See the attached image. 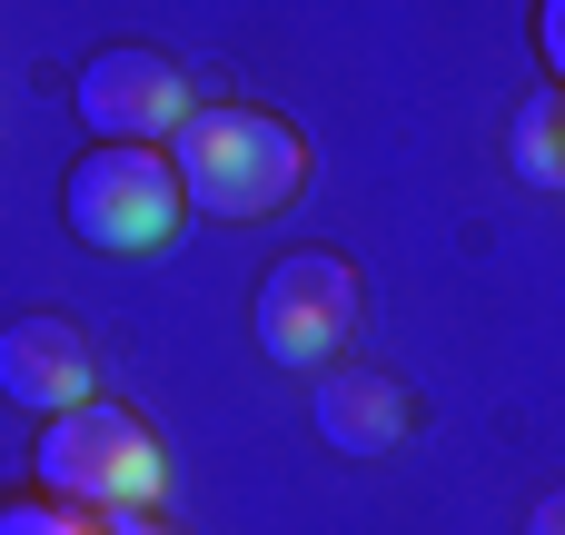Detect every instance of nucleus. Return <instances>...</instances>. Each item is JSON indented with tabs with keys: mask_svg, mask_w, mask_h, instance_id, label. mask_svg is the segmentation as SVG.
Wrapping results in <instances>:
<instances>
[{
	"mask_svg": "<svg viewBox=\"0 0 565 535\" xmlns=\"http://www.w3.org/2000/svg\"><path fill=\"white\" fill-rule=\"evenodd\" d=\"M536 50L556 60V79H565V0H546V10H536Z\"/></svg>",
	"mask_w": 565,
	"mask_h": 535,
	"instance_id": "10",
	"label": "nucleus"
},
{
	"mask_svg": "<svg viewBox=\"0 0 565 535\" xmlns=\"http://www.w3.org/2000/svg\"><path fill=\"white\" fill-rule=\"evenodd\" d=\"M179 199L209 218H268L298 179H308V139L278 109H189V129L169 139Z\"/></svg>",
	"mask_w": 565,
	"mask_h": 535,
	"instance_id": "1",
	"label": "nucleus"
},
{
	"mask_svg": "<svg viewBox=\"0 0 565 535\" xmlns=\"http://www.w3.org/2000/svg\"><path fill=\"white\" fill-rule=\"evenodd\" d=\"M0 535H109V516L60 506V496H10V506H0Z\"/></svg>",
	"mask_w": 565,
	"mask_h": 535,
	"instance_id": "9",
	"label": "nucleus"
},
{
	"mask_svg": "<svg viewBox=\"0 0 565 535\" xmlns=\"http://www.w3.org/2000/svg\"><path fill=\"white\" fill-rule=\"evenodd\" d=\"M179 169L159 159V149H89L79 169H70V228L89 238V248H119V258H139V248H159L169 228H179Z\"/></svg>",
	"mask_w": 565,
	"mask_h": 535,
	"instance_id": "3",
	"label": "nucleus"
},
{
	"mask_svg": "<svg viewBox=\"0 0 565 535\" xmlns=\"http://www.w3.org/2000/svg\"><path fill=\"white\" fill-rule=\"evenodd\" d=\"M318 427H328L338 457H387V447L417 427V407H407L397 377H377V367H328V377H318Z\"/></svg>",
	"mask_w": 565,
	"mask_h": 535,
	"instance_id": "7",
	"label": "nucleus"
},
{
	"mask_svg": "<svg viewBox=\"0 0 565 535\" xmlns=\"http://www.w3.org/2000/svg\"><path fill=\"white\" fill-rule=\"evenodd\" d=\"M70 99H79V119H89L99 139H119V149L179 139L189 109H199V89H189V69H179L169 50H99Z\"/></svg>",
	"mask_w": 565,
	"mask_h": 535,
	"instance_id": "5",
	"label": "nucleus"
},
{
	"mask_svg": "<svg viewBox=\"0 0 565 535\" xmlns=\"http://www.w3.org/2000/svg\"><path fill=\"white\" fill-rule=\"evenodd\" d=\"M348 328H358V268L348 258L298 248V258L268 268V288H258V347L278 367H328L348 347Z\"/></svg>",
	"mask_w": 565,
	"mask_h": 535,
	"instance_id": "4",
	"label": "nucleus"
},
{
	"mask_svg": "<svg viewBox=\"0 0 565 535\" xmlns=\"http://www.w3.org/2000/svg\"><path fill=\"white\" fill-rule=\"evenodd\" d=\"M526 535H565V486L546 496V506H536V516H526Z\"/></svg>",
	"mask_w": 565,
	"mask_h": 535,
	"instance_id": "11",
	"label": "nucleus"
},
{
	"mask_svg": "<svg viewBox=\"0 0 565 535\" xmlns=\"http://www.w3.org/2000/svg\"><path fill=\"white\" fill-rule=\"evenodd\" d=\"M40 496L89 506V516H149L159 506V447L129 407L89 397L40 427Z\"/></svg>",
	"mask_w": 565,
	"mask_h": 535,
	"instance_id": "2",
	"label": "nucleus"
},
{
	"mask_svg": "<svg viewBox=\"0 0 565 535\" xmlns=\"http://www.w3.org/2000/svg\"><path fill=\"white\" fill-rule=\"evenodd\" d=\"M0 397H10V407H40V417L89 407V397H99L89 338L60 328V318H10V328H0Z\"/></svg>",
	"mask_w": 565,
	"mask_h": 535,
	"instance_id": "6",
	"label": "nucleus"
},
{
	"mask_svg": "<svg viewBox=\"0 0 565 535\" xmlns=\"http://www.w3.org/2000/svg\"><path fill=\"white\" fill-rule=\"evenodd\" d=\"M516 179H536V189H565V99H526L516 109Z\"/></svg>",
	"mask_w": 565,
	"mask_h": 535,
	"instance_id": "8",
	"label": "nucleus"
},
{
	"mask_svg": "<svg viewBox=\"0 0 565 535\" xmlns=\"http://www.w3.org/2000/svg\"><path fill=\"white\" fill-rule=\"evenodd\" d=\"M109 535H169L159 516H109Z\"/></svg>",
	"mask_w": 565,
	"mask_h": 535,
	"instance_id": "12",
	"label": "nucleus"
}]
</instances>
